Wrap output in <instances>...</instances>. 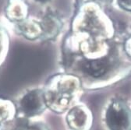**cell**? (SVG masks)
<instances>
[{
	"mask_svg": "<svg viewBox=\"0 0 131 130\" xmlns=\"http://www.w3.org/2000/svg\"><path fill=\"white\" fill-rule=\"evenodd\" d=\"M4 37H5L4 31L2 29V27H0V50H1V48L3 46V42L4 41Z\"/></svg>",
	"mask_w": 131,
	"mask_h": 130,
	"instance_id": "9",
	"label": "cell"
},
{
	"mask_svg": "<svg viewBox=\"0 0 131 130\" xmlns=\"http://www.w3.org/2000/svg\"><path fill=\"white\" fill-rule=\"evenodd\" d=\"M29 6L25 0H8L5 9L6 17L11 21L19 23L27 18Z\"/></svg>",
	"mask_w": 131,
	"mask_h": 130,
	"instance_id": "2",
	"label": "cell"
},
{
	"mask_svg": "<svg viewBox=\"0 0 131 130\" xmlns=\"http://www.w3.org/2000/svg\"><path fill=\"white\" fill-rule=\"evenodd\" d=\"M105 120L110 130H131V110L123 102L114 101L106 109Z\"/></svg>",
	"mask_w": 131,
	"mask_h": 130,
	"instance_id": "1",
	"label": "cell"
},
{
	"mask_svg": "<svg viewBox=\"0 0 131 130\" xmlns=\"http://www.w3.org/2000/svg\"><path fill=\"white\" fill-rule=\"evenodd\" d=\"M71 114L73 115L74 116H76V117L77 116L79 118V119H70L71 122L74 123L75 127L80 128L81 126H83L84 125V123L86 122V120H87V115L83 110L75 109V111L72 112Z\"/></svg>",
	"mask_w": 131,
	"mask_h": 130,
	"instance_id": "7",
	"label": "cell"
},
{
	"mask_svg": "<svg viewBox=\"0 0 131 130\" xmlns=\"http://www.w3.org/2000/svg\"><path fill=\"white\" fill-rule=\"evenodd\" d=\"M35 2H38V3H47L48 2L49 0H35Z\"/></svg>",
	"mask_w": 131,
	"mask_h": 130,
	"instance_id": "11",
	"label": "cell"
},
{
	"mask_svg": "<svg viewBox=\"0 0 131 130\" xmlns=\"http://www.w3.org/2000/svg\"><path fill=\"white\" fill-rule=\"evenodd\" d=\"M16 28L20 34L30 39H34L41 35L40 23L33 19L27 18L23 21L16 23Z\"/></svg>",
	"mask_w": 131,
	"mask_h": 130,
	"instance_id": "5",
	"label": "cell"
},
{
	"mask_svg": "<svg viewBox=\"0 0 131 130\" xmlns=\"http://www.w3.org/2000/svg\"><path fill=\"white\" fill-rule=\"evenodd\" d=\"M40 25L41 27V36L46 39H51L58 34L61 22L53 12L47 10L40 21Z\"/></svg>",
	"mask_w": 131,
	"mask_h": 130,
	"instance_id": "3",
	"label": "cell"
},
{
	"mask_svg": "<svg viewBox=\"0 0 131 130\" xmlns=\"http://www.w3.org/2000/svg\"><path fill=\"white\" fill-rule=\"evenodd\" d=\"M30 130H43V129L41 128H40L39 126H38V125H34V126L30 127Z\"/></svg>",
	"mask_w": 131,
	"mask_h": 130,
	"instance_id": "10",
	"label": "cell"
},
{
	"mask_svg": "<svg viewBox=\"0 0 131 130\" xmlns=\"http://www.w3.org/2000/svg\"><path fill=\"white\" fill-rule=\"evenodd\" d=\"M41 99L38 91H32L24 97L21 101L23 111L27 115H34L38 114L41 108Z\"/></svg>",
	"mask_w": 131,
	"mask_h": 130,
	"instance_id": "4",
	"label": "cell"
},
{
	"mask_svg": "<svg viewBox=\"0 0 131 130\" xmlns=\"http://www.w3.org/2000/svg\"><path fill=\"white\" fill-rule=\"evenodd\" d=\"M83 69L88 75L97 78L105 75L109 69V63L104 59H95L86 62Z\"/></svg>",
	"mask_w": 131,
	"mask_h": 130,
	"instance_id": "6",
	"label": "cell"
},
{
	"mask_svg": "<svg viewBox=\"0 0 131 130\" xmlns=\"http://www.w3.org/2000/svg\"><path fill=\"white\" fill-rule=\"evenodd\" d=\"M118 3L123 9L131 10V0H118Z\"/></svg>",
	"mask_w": 131,
	"mask_h": 130,
	"instance_id": "8",
	"label": "cell"
}]
</instances>
